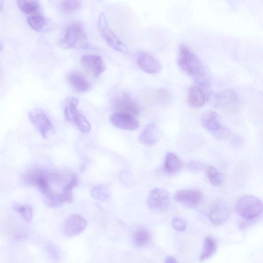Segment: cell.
Segmentation results:
<instances>
[{
    "label": "cell",
    "mask_w": 263,
    "mask_h": 263,
    "mask_svg": "<svg viewBox=\"0 0 263 263\" xmlns=\"http://www.w3.org/2000/svg\"><path fill=\"white\" fill-rule=\"evenodd\" d=\"M178 63L180 69L193 78L199 87L208 85L209 77L202 61L185 45H180L179 48Z\"/></svg>",
    "instance_id": "1"
},
{
    "label": "cell",
    "mask_w": 263,
    "mask_h": 263,
    "mask_svg": "<svg viewBox=\"0 0 263 263\" xmlns=\"http://www.w3.org/2000/svg\"><path fill=\"white\" fill-rule=\"evenodd\" d=\"M59 44L65 49H88L89 46L88 40L82 25L76 23L70 26L64 37L60 40Z\"/></svg>",
    "instance_id": "2"
},
{
    "label": "cell",
    "mask_w": 263,
    "mask_h": 263,
    "mask_svg": "<svg viewBox=\"0 0 263 263\" xmlns=\"http://www.w3.org/2000/svg\"><path fill=\"white\" fill-rule=\"evenodd\" d=\"M263 205L260 199L253 195L241 197L235 205L236 212L242 218L251 220L258 217L262 211Z\"/></svg>",
    "instance_id": "3"
},
{
    "label": "cell",
    "mask_w": 263,
    "mask_h": 263,
    "mask_svg": "<svg viewBox=\"0 0 263 263\" xmlns=\"http://www.w3.org/2000/svg\"><path fill=\"white\" fill-rule=\"evenodd\" d=\"M97 28L100 35L108 46L116 51L123 53L128 52L126 45L119 38L108 25L105 13L100 15L97 23Z\"/></svg>",
    "instance_id": "4"
},
{
    "label": "cell",
    "mask_w": 263,
    "mask_h": 263,
    "mask_svg": "<svg viewBox=\"0 0 263 263\" xmlns=\"http://www.w3.org/2000/svg\"><path fill=\"white\" fill-rule=\"evenodd\" d=\"M112 104L114 109L119 113L137 116L140 114V107L135 100L129 94L119 92L112 99Z\"/></svg>",
    "instance_id": "5"
},
{
    "label": "cell",
    "mask_w": 263,
    "mask_h": 263,
    "mask_svg": "<svg viewBox=\"0 0 263 263\" xmlns=\"http://www.w3.org/2000/svg\"><path fill=\"white\" fill-rule=\"evenodd\" d=\"M148 205L151 210L158 212L167 211L171 206L170 195L165 189L155 188L152 190L148 198Z\"/></svg>",
    "instance_id": "6"
},
{
    "label": "cell",
    "mask_w": 263,
    "mask_h": 263,
    "mask_svg": "<svg viewBox=\"0 0 263 263\" xmlns=\"http://www.w3.org/2000/svg\"><path fill=\"white\" fill-rule=\"evenodd\" d=\"M29 119L43 139H47L53 128L48 115L41 108H34L29 112Z\"/></svg>",
    "instance_id": "7"
},
{
    "label": "cell",
    "mask_w": 263,
    "mask_h": 263,
    "mask_svg": "<svg viewBox=\"0 0 263 263\" xmlns=\"http://www.w3.org/2000/svg\"><path fill=\"white\" fill-rule=\"evenodd\" d=\"M81 64L96 78L100 77L106 69L104 60L97 55H84L81 58Z\"/></svg>",
    "instance_id": "8"
},
{
    "label": "cell",
    "mask_w": 263,
    "mask_h": 263,
    "mask_svg": "<svg viewBox=\"0 0 263 263\" xmlns=\"http://www.w3.org/2000/svg\"><path fill=\"white\" fill-rule=\"evenodd\" d=\"M230 212L229 204L223 200H219L213 204L209 216L214 225L219 226L228 220Z\"/></svg>",
    "instance_id": "9"
},
{
    "label": "cell",
    "mask_w": 263,
    "mask_h": 263,
    "mask_svg": "<svg viewBox=\"0 0 263 263\" xmlns=\"http://www.w3.org/2000/svg\"><path fill=\"white\" fill-rule=\"evenodd\" d=\"M202 193L197 189L181 190L174 196L177 203L189 207H193L200 203L203 199Z\"/></svg>",
    "instance_id": "10"
},
{
    "label": "cell",
    "mask_w": 263,
    "mask_h": 263,
    "mask_svg": "<svg viewBox=\"0 0 263 263\" xmlns=\"http://www.w3.org/2000/svg\"><path fill=\"white\" fill-rule=\"evenodd\" d=\"M139 67L145 72L150 74H157L161 68L159 61L147 52H140L137 58Z\"/></svg>",
    "instance_id": "11"
},
{
    "label": "cell",
    "mask_w": 263,
    "mask_h": 263,
    "mask_svg": "<svg viewBox=\"0 0 263 263\" xmlns=\"http://www.w3.org/2000/svg\"><path fill=\"white\" fill-rule=\"evenodd\" d=\"M110 121L116 128L125 130H135L140 127L139 121L128 114L116 112L111 115Z\"/></svg>",
    "instance_id": "12"
},
{
    "label": "cell",
    "mask_w": 263,
    "mask_h": 263,
    "mask_svg": "<svg viewBox=\"0 0 263 263\" xmlns=\"http://www.w3.org/2000/svg\"><path fill=\"white\" fill-rule=\"evenodd\" d=\"M87 221L78 214L70 216L63 225V230L67 237H71L82 233L86 228Z\"/></svg>",
    "instance_id": "13"
},
{
    "label": "cell",
    "mask_w": 263,
    "mask_h": 263,
    "mask_svg": "<svg viewBox=\"0 0 263 263\" xmlns=\"http://www.w3.org/2000/svg\"><path fill=\"white\" fill-rule=\"evenodd\" d=\"M203 126L213 135L221 130L224 126L222 125L220 116L215 112L208 110L202 116Z\"/></svg>",
    "instance_id": "14"
},
{
    "label": "cell",
    "mask_w": 263,
    "mask_h": 263,
    "mask_svg": "<svg viewBox=\"0 0 263 263\" xmlns=\"http://www.w3.org/2000/svg\"><path fill=\"white\" fill-rule=\"evenodd\" d=\"M187 102L189 105L193 108L202 107L206 102V95L202 87H192L188 90Z\"/></svg>",
    "instance_id": "15"
},
{
    "label": "cell",
    "mask_w": 263,
    "mask_h": 263,
    "mask_svg": "<svg viewBox=\"0 0 263 263\" xmlns=\"http://www.w3.org/2000/svg\"><path fill=\"white\" fill-rule=\"evenodd\" d=\"M68 80L70 85L79 93H85L88 91L90 88L88 81L77 71H72L68 75Z\"/></svg>",
    "instance_id": "16"
},
{
    "label": "cell",
    "mask_w": 263,
    "mask_h": 263,
    "mask_svg": "<svg viewBox=\"0 0 263 263\" xmlns=\"http://www.w3.org/2000/svg\"><path fill=\"white\" fill-rule=\"evenodd\" d=\"M158 140V133L155 124L150 123L140 136L139 140L142 144L151 146L156 144Z\"/></svg>",
    "instance_id": "17"
},
{
    "label": "cell",
    "mask_w": 263,
    "mask_h": 263,
    "mask_svg": "<svg viewBox=\"0 0 263 263\" xmlns=\"http://www.w3.org/2000/svg\"><path fill=\"white\" fill-rule=\"evenodd\" d=\"M28 22L31 28L35 32H45L50 29L49 20L39 14L30 16L28 18Z\"/></svg>",
    "instance_id": "18"
},
{
    "label": "cell",
    "mask_w": 263,
    "mask_h": 263,
    "mask_svg": "<svg viewBox=\"0 0 263 263\" xmlns=\"http://www.w3.org/2000/svg\"><path fill=\"white\" fill-rule=\"evenodd\" d=\"M151 238L149 231L143 227H140L133 233L132 240L135 246L142 247L146 246Z\"/></svg>",
    "instance_id": "19"
},
{
    "label": "cell",
    "mask_w": 263,
    "mask_h": 263,
    "mask_svg": "<svg viewBox=\"0 0 263 263\" xmlns=\"http://www.w3.org/2000/svg\"><path fill=\"white\" fill-rule=\"evenodd\" d=\"M18 5L20 9V10L26 15L30 16L38 14L40 12V5L38 1H17Z\"/></svg>",
    "instance_id": "20"
},
{
    "label": "cell",
    "mask_w": 263,
    "mask_h": 263,
    "mask_svg": "<svg viewBox=\"0 0 263 263\" xmlns=\"http://www.w3.org/2000/svg\"><path fill=\"white\" fill-rule=\"evenodd\" d=\"M216 250V244L214 240L211 237L205 238L204 242V247L199 261L203 262L210 258L214 255Z\"/></svg>",
    "instance_id": "21"
},
{
    "label": "cell",
    "mask_w": 263,
    "mask_h": 263,
    "mask_svg": "<svg viewBox=\"0 0 263 263\" xmlns=\"http://www.w3.org/2000/svg\"><path fill=\"white\" fill-rule=\"evenodd\" d=\"M165 167L168 173L176 174L181 167L180 160L175 154L169 153L166 157Z\"/></svg>",
    "instance_id": "22"
},
{
    "label": "cell",
    "mask_w": 263,
    "mask_h": 263,
    "mask_svg": "<svg viewBox=\"0 0 263 263\" xmlns=\"http://www.w3.org/2000/svg\"><path fill=\"white\" fill-rule=\"evenodd\" d=\"M82 2L77 0H67L60 2V10L66 15H71L76 12L80 7Z\"/></svg>",
    "instance_id": "23"
},
{
    "label": "cell",
    "mask_w": 263,
    "mask_h": 263,
    "mask_svg": "<svg viewBox=\"0 0 263 263\" xmlns=\"http://www.w3.org/2000/svg\"><path fill=\"white\" fill-rule=\"evenodd\" d=\"M78 184V177L76 175H72L66 186L63 188L62 194L66 203H71L73 200L72 191Z\"/></svg>",
    "instance_id": "24"
},
{
    "label": "cell",
    "mask_w": 263,
    "mask_h": 263,
    "mask_svg": "<svg viewBox=\"0 0 263 263\" xmlns=\"http://www.w3.org/2000/svg\"><path fill=\"white\" fill-rule=\"evenodd\" d=\"M90 193L95 199L101 201L105 202L110 200L111 197L109 189L104 185H99L94 187Z\"/></svg>",
    "instance_id": "25"
},
{
    "label": "cell",
    "mask_w": 263,
    "mask_h": 263,
    "mask_svg": "<svg viewBox=\"0 0 263 263\" xmlns=\"http://www.w3.org/2000/svg\"><path fill=\"white\" fill-rule=\"evenodd\" d=\"M206 174L209 180L213 186L217 187L222 184L223 176L215 167L208 166L206 169Z\"/></svg>",
    "instance_id": "26"
},
{
    "label": "cell",
    "mask_w": 263,
    "mask_h": 263,
    "mask_svg": "<svg viewBox=\"0 0 263 263\" xmlns=\"http://www.w3.org/2000/svg\"><path fill=\"white\" fill-rule=\"evenodd\" d=\"M13 207L14 210L19 213L25 221L28 223L32 221L33 216V210L32 207L28 205L18 204H14Z\"/></svg>",
    "instance_id": "27"
},
{
    "label": "cell",
    "mask_w": 263,
    "mask_h": 263,
    "mask_svg": "<svg viewBox=\"0 0 263 263\" xmlns=\"http://www.w3.org/2000/svg\"><path fill=\"white\" fill-rule=\"evenodd\" d=\"M72 123L75 124L77 128L81 132L88 134L91 131V125L86 118L80 113L75 118Z\"/></svg>",
    "instance_id": "28"
},
{
    "label": "cell",
    "mask_w": 263,
    "mask_h": 263,
    "mask_svg": "<svg viewBox=\"0 0 263 263\" xmlns=\"http://www.w3.org/2000/svg\"><path fill=\"white\" fill-rule=\"evenodd\" d=\"M156 97L160 103H166L170 101L172 96L168 89L162 88L158 90Z\"/></svg>",
    "instance_id": "29"
},
{
    "label": "cell",
    "mask_w": 263,
    "mask_h": 263,
    "mask_svg": "<svg viewBox=\"0 0 263 263\" xmlns=\"http://www.w3.org/2000/svg\"><path fill=\"white\" fill-rule=\"evenodd\" d=\"M46 248L49 257L54 262H58L60 258V255L55 246L51 243H49Z\"/></svg>",
    "instance_id": "30"
},
{
    "label": "cell",
    "mask_w": 263,
    "mask_h": 263,
    "mask_svg": "<svg viewBox=\"0 0 263 263\" xmlns=\"http://www.w3.org/2000/svg\"><path fill=\"white\" fill-rule=\"evenodd\" d=\"M172 227L178 231H184L186 229V223L183 219L175 218L172 222Z\"/></svg>",
    "instance_id": "31"
},
{
    "label": "cell",
    "mask_w": 263,
    "mask_h": 263,
    "mask_svg": "<svg viewBox=\"0 0 263 263\" xmlns=\"http://www.w3.org/2000/svg\"><path fill=\"white\" fill-rule=\"evenodd\" d=\"M12 235L13 238L16 240L24 239L28 236V233L25 230L22 228H17L14 231H13Z\"/></svg>",
    "instance_id": "32"
},
{
    "label": "cell",
    "mask_w": 263,
    "mask_h": 263,
    "mask_svg": "<svg viewBox=\"0 0 263 263\" xmlns=\"http://www.w3.org/2000/svg\"><path fill=\"white\" fill-rule=\"evenodd\" d=\"M189 167L193 170H198L199 168H201V165L197 162L193 161L191 163Z\"/></svg>",
    "instance_id": "33"
},
{
    "label": "cell",
    "mask_w": 263,
    "mask_h": 263,
    "mask_svg": "<svg viewBox=\"0 0 263 263\" xmlns=\"http://www.w3.org/2000/svg\"><path fill=\"white\" fill-rule=\"evenodd\" d=\"M4 3L3 1H0V12L3 10Z\"/></svg>",
    "instance_id": "34"
},
{
    "label": "cell",
    "mask_w": 263,
    "mask_h": 263,
    "mask_svg": "<svg viewBox=\"0 0 263 263\" xmlns=\"http://www.w3.org/2000/svg\"><path fill=\"white\" fill-rule=\"evenodd\" d=\"M3 49V44L2 43L0 42V51H1Z\"/></svg>",
    "instance_id": "35"
}]
</instances>
